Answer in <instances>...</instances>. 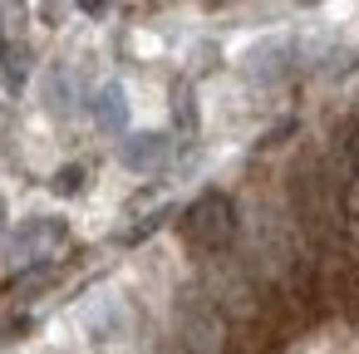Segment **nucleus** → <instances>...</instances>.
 <instances>
[{
    "label": "nucleus",
    "instance_id": "1",
    "mask_svg": "<svg viewBox=\"0 0 359 354\" xmlns=\"http://www.w3.org/2000/svg\"><path fill=\"white\" fill-rule=\"evenodd\" d=\"M231 231H236V217H231V202L222 197V192H207L202 202H192L187 207V217H182V236H187V246L192 251H222L226 241H231Z\"/></svg>",
    "mask_w": 359,
    "mask_h": 354
},
{
    "label": "nucleus",
    "instance_id": "2",
    "mask_svg": "<svg viewBox=\"0 0 359 354\" xmlns=\"http://www.w3.org/2000/svg\"><path fill=\"white\" fill-rule=\"evenodd\" d=\"M177 344L187 354H222L226 344V320L212 300H187L177 310Z\"/></svg>",
    "mask_w": 359,
    "mask_h": 354
},
{
    "label": "nucleus",
    "instance_id": "3",
    "mask_svg": "<svg viewBox=\"0 0 359 354\" xmlns=\"http://www.w3.org/2000/svg\"><path fill=\"white\" fill-rule=\"evenodd\" d=\"M35 231H25V236H15V261H30V256H40L50 241H60V222H30Z\"/></svg>",
    "mask_w": 359,
    "mask_h": 354
}]
</instances>
